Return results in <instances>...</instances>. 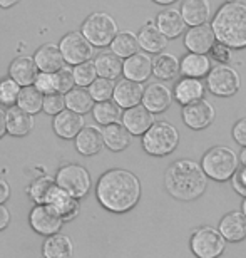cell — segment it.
Wrapping results in <instances>:
<instances>
[{"instance_id": "obj_1", "label": "cell", "mask_w": 246, "mask_h": 258, "mask_svg": "<svg viewBox=\"0 0 246 258\" xmlns=\"http://www.w3.org/2000/svg\"><path fill=\"white\" fill-rule=\"evenodd\" d=\"M96 195L99 203L112 213H126L139 201L141 183L127 169H109L97 181Z\"/></svg>"}, {"instance_id": "obj_2", "label": "cell", "mask_w": 246, "mask_h": 258, "mask_svg": "<svg viewBox=\"0 0 246 258\" xmlns=\"http://www.w3.org/2000/svg\"><path fill=\"white\" fill-rule=\"evenodd\" d=\"M164 184L176 200L193 201L206 191L208 178L199 163L193 159H178L166 169Z\"/></svg>"}, {"instance_id": "obj_3", "label": "cell", "mask_w": 246, "mask_h": 258, "mask_svg": "<svg viewBox=\"0 0 246 258\" xmlns=\"http://www.w3.org/2000/svg\"><path fill=\"white\" fill-rule=\"evenodd\" d=\"M211 29L218 42L229 49H246V4L226 2L216 10L211 20Z\"/></svg>"}, {"instance_id": "obj_4", "label": "cell", "mask_w": 246, "mask_h": 258, "mask_svg": "<svg viewBox=\"0 0 246 258\" xmlns=\"http://www.w3.org/2000/svg\"><path fill=\"white\" fill-rule=\"evenodd\" d=\"M238 154L228 146H214L204 153L201 169L213 181H228L238 169Z\"/></svg>"}, {"instance_id": "obj_5", "label": "cell", "mask_w": 246, "mask_h": 258, "mask_svg": "<svg viewBox=\"0 0 246 258\" xmlns=\"http://www.w3.org/2000/svg\"><path fill=\"white\" fill-rule=\"evenodd\" d=\"M179 133L166 121H154L152 126L142 134V148L147 154L162 158L171 154L178 148Z\"/></svg>"}, {"instance_id": "obj_6", "label": "cell", "mask_w": 246, "mask_h": 258, "mask_svg": "<svg viewBox=\"0 0 246 258\" xmlns=\"http://www.w3.org/2000/svg\"><path fill=\"white\" fill-rule=\"evenodd\" d=\"M80 34L92 47H107L117 34V22L106 12H94L84 20Z\"/></svg>"}, {"instance_id": "obj_7", "label": "cell", "mask_w": 246, "mask_h": 258, "mask_svg": "<svg viewBox=\"0 0 246 258\" xmlns=\"http://www.w3.org/2000/svg\"><path fill=\"white\" fill-rule=\"evenodd\" d=\"M226 250V240L213 226H201L191 236V251L196 258H219Z\"/></svg>"}, {"instance_id": "obj_8", "label": "cell", "mask_w": 246, "mask_h": 258, "mask_svg": "<svg viewBox=\"0 0 246 258\" xmlns=\"http://www.w3.org/2000/svg\"><path fill=\"white\" fill-rule=\"evenodd\" d=\"M206 86L211 94L218 97H231L241 87V77L236 69L226 64H218L211 67L206 76Z\"/></svg>"}, {"instance_id": "obj_9", "label": "cell", "mask_w": 246, "mask_h": 258, "mask_svg": "<svg viewBox=\"0 0 246 258\" xmlns=\"http://www.w3.org/2000/svg\"><path fill=\"white\" fill-rule=\"evenodd\" d=\"M55 184L72 198H82L91 189V176L80 164H67L60 168L55 176Z\"/></svg>"}, {"instance_id": "obj_10", "label": "cell", "mask_w": 246, "mask_h": 258, "mask_svg": "<svg viewBox=\"0 0 246 258\" xmlns=\"http://www.w3.org/2000/svg\"><path fill=\"white\" fill-rule=\"evenodd\" d=\"M60 54L64 57V62L77 66L86 60H91L92 57V45L87 42V39L80 32H69L65 34L59 44Z\"/></svg>"}, {"instance_id": "obj_11", "label": "cell", "mask_w": 246, "mask_h": 258, "mask_svg": "<svg viewBox=\"0 0 246 258\" xmlns=\"http://www.w3.org/2000/svg\"><path fill=\"white\" fill-rule=\"evenodd\" d=\"M181 116H183V122L189 129L201 131V129H206L213 124L216 111H214L211 102L199 99L196 102H191V104H188V106H183Z\"/></svg>"}, {"instance_id": "obj_12", "label": "cell", "mask_w": 246, "mask_h": 258, "mask_svg": "<svg viewBox=\"0 0 246 258\" xmlns=\"http://www.w3.org/2000/svg\"><path fill=\"white\" fill-rule=\"evenodd\" d=\"M30 226L40 235L50 236L55 235L62 226V218L52 205H37L30 211L29 216Z\"/></svg>"}, {"instance_id": "obj_13", "label": "cell", "mask_w": 246, "mask_h": 258, "mask_svg": "<svg viewBox=\"0 0 246 258\" xmlns=\"http://www.w3.org/2000/svg\"><path fill=\"white\" fill-rule=\"evenodd\" d=\"M141 102L152 114H161L173 104V91L164 82H151L142 91Z\"/></svg>"}, {"instance_id": "obj_14", "label": "cell", "mask_w": 246, "mask_h": 258, "mask_svg": "<svg viewBox=\"0 0 246 258\" xmlns=\"http://www.w3.org/2000/svg\"><path fill=\"white\" fill-rule=\"evenodd\" d=\"M214 42H216V37L209 24L189 27L184 32V47L193 54H208Z\"/></svg>"}, {"instance_id": "obj_15", "label": "cell", "mask_w": 246, "mask_h": 258, "mask_svg": "<svg viewBox=\"0 0 246 258\" xmlns=\"http://www.w3.org/2000/svg\"><path fill=\"white\" fill-rule=\"evenodd\" d=\"M122 126L129 131L131 136H142L154 122V114L149 112L142 104L132 106L121 116Z\"/></svg>"}, {"instance_id": "obj_16", "label": "cell", "mask_w": 246, "mask_h": 258, "mask_svg": "<svg viewBox=\"0 0 246 258\" xmlns=\"http://www.w3.org/2000/svg\"><path fill=\"white\" fill-rule=\"evenodd\" d=\"M124 79L134 82H146L152 74V59L146 52H136L122 60Z\"/></svg>"}, {"instance_id": "obj_17", "label": "cell", "mask_w": 246, "mask_h": 258, "mask_svg": "<svg viewBox=\"0 0 246 258\" xmlns=\"http://www.w3.org/2000/svg\"><path fill=\"white\" fill-rule=\"evenodd\" d=\"M142 87L141 82H134L129 79H122L114 84L112 91V99L121 109H129L132 106H137L142 99Z\"/></svg>"}, {"instance_id": "obj_18", "label": "cell", "mask_w": 246, "mask_h": 258, "mask_svg": "<svg viewBox=\"0 0 246 258\" xmlns=\"http://www.w3.org/2000/svg\"><path fill=\"white\" fill-rule=\"evenodd\" d=\"M204 84L201 79H193V77H183L181 81L176 82L173 89V97L181 106H188L191 102H196L199 99H204Z\"/></svg>"}, {"instance_id": "obj_19", "label": "cell", "mask_w": 246, "mask_h": 258, "mask_svg": "<svg viewBox=\"0 0 246 258\" xmlns=\"http://www.w3.org/2000/svg\"><path fill=\"white\" fill-rule=\"evenodd\" d=\"M32 59L35 66H37L39 72H49V74H54V72H57L65 66L59 45L50 42L40 45Z\"/></svg>"}, {"instance_id": "obj_20", "label": "cell", "mask_w": 246, "mask_h": 258, "mask_svg": "<svg viewBox=\"0 0 246 258\" xmlns=\"http://www.w3.org/2000/svg\"><path fill=\"white\" fill-rule=\"evenodd\" d=\"M156 27L159 29V32L166 39H178L179 35L186 32L188 25L184 24V20L176 9H164L157 14L156 17Z\"/></svg>"}, {"instance_id": "obj_21", "label": "cell", "mask_w": 246, "mask_h": 258, "mask_svg": "<svg viewBox=\"0 0 246 258\" xmlns=\"http://www.w3.org/2000/svg\"><path fill=\"white\" fill-rule=\"evenodd\" d=\"M54 131L59 138L62 139H72L77 136V133L84 127V117L74 111L64 109L59 114L54 116Z\"/></svg>"}, {"instance_id": "obj_22", "label": "cell", "mask_w": 246, "mask_h": 258, "mask_svg": "<svg viewBox=\"0 0 246 258\" xmlns=\"http://www.w3.org/2000/svg\"><path fill=\"white\" fill-rule=\"evenodd\" d=\"M219 233L223 238L231 243L243 241L246 238V218L241 211H231V213L224 215L219 221Z\"/></svg>"}, {"instance_id": "obj_23", "label": "cell", "mask_w": 246, "mask_h": 258, "mask_svg": "<svg viewBox=\"0 0 246 258\" xmlns=\"http://www.w3.org/2000/svg\"><path fill=\"white\" fill-rule=\"evenodd\" d=\"M136 37L139 49L144 50L146 54H159L168 45V39L159 32V29L156 27V24L152 20H149L146 25H142Z\"/></svg>"}, {"instance_id": "obj_24", "label": "cell", "mask_w": 246, "mask_h": 258, "mask_svg": "<svg viewBox=\"0 0 246 258\" xmlns=\"http://www.w3.org/2000/svg\"><path fill=\"white\" fill-rule=\"evenodd\" d=\"M179 14L189 27L206 24L209 20V0H183Z\"/></svg>"}, {"instance_id": "obj_25", "label": "cell", "mask_w": 246, "mask_h": 258, "mask_svg": "<svg viewBox=\"0 0 246 258\" xmlns=\"http://www.w3.org/2000/svg\"><path fill=\"white\" fill-rule=\"evenodd\" d=\"M211 71V59L206 54H193L188 52L179 60V72L184 77H193V79H203Z\"/></svg>"}, {"instance_id": "obj_26", "label": "cell", "mask_w": 246, "mask_h": 258, "mask_svg": "<svg viewBox=\"0 0 246 258\" xmlns=\"http://www.w3.org/2000/svg\"><path fill=\"white\" fill-rule=\"evenodd\" d=\"M37 72H39L37 66H35L34 59L29 57V55H22V57L14 59L9 67L10 79H14L20 87L32 86Z\"/></svg>"}, {"instance_id": "obj_27", "label": "cell", "mask_w": 246, "mask_h": 258, "mask_svg": "<svg viewBox=\"0 0 246 258\" xmlns=\"http://www.w3.org/2000/svg\"><path fill=\"white\" fill-rule=\"evenodd\" d=\"M34 127V116L22 111L20 107L14 106L5 112V129L12 136H25Z\"/></svg>"}, {"instance_id": "obj_28", "label": "cell", "mask_w": 246, "mask_h": 258, "mask_svg": "<svg viewBox=\"0 0 246 258\" xmlns=\"http://www.w3.org/2000/svg\"><path fill=\"white\" fill-rule=\"evenodd\" d=\"M104 146L102 141V133L94 126L82 127L75 136V149L82 156H94Z\"/></svg>"}, {"instance_id": "obj_29", "label": "cell", "mask_w": 246, "mask_h": 258, "mask_svg": "<svg viewBox=\"0 0 246 258\" xmlns=\"http://www.w3.org/2000/svg\"><path fill=\"white\" fill-rule=\"evenodd\" d=\"M102 141L104 146H107L111 151H124V149L131 144V134L129 131L119 124V122H112L102 129Z\"/></svg>"}, {"instance_id": "obj_30", "label": "cell", "mask_w": 246, "mask_h": 258, "mask_svg": "<svg viewBox=\"0 0 246 258\" xmlns=\"http://www.w3.org/2000/svg\"><path fill=\"white\" fill-rule=\"evenodd\" d=\"M92 62L96 66L97 77H104V79L114 81L122 72V59L117 57L116 54H112L111 50L97 54Z\"/></svg>"}, {"instance_id": "obj_31", "label": "cell", "mask_w": 246, "mask_h": 258, "mask_svg": "<svg viewBox=\"0 0 246 258\" xmlns=\"http://www.w3.org/2000/svg\"><path fill=\"white\" fill-rule=\"evenodd\" d=\"M179 74V59L174 54L159 52L152 59V76L159 81H171Z\"/></svg>"}, {"instance_id": "obj_32", "label": "cell", "mask_w": 246, "mask_h": 258, "mask_svg": "<svg viewBox=\"0 0 246 258\" xmlns=\"http://www.w3.org/2000/svg\"><path fill=\"white\" fill-rule=\"evenodd\" d=\"M44 258H70L72 256V241L64 235H50L42 246Z\"/></svg>"}, {"instance_id": "obj_33", "label": "cell", "mask_w": 246, "mask_h": 258, "mask_svg": "<svg viewBox=\"0 0 246 258\" xmlns=\"http://www.w3.org/2000/svg\"><path fill=\"white\" fill-rule=\"evenodd\" d=\"M109 47H111V52L116 54L117 57H121V59H127L129 55L139 52V44H137L136 34L129 32V30L117 32L116 37L112 39V42L109 44Z\"/></svg>"}, {"instance_id": "obj_34", "label": "cell", "mask_w": 246, "mask_h": 258, "mask_svg": "<svg viewBox=\"0 0 246 258\" xmlns=\"http://www.w3.org/2000/svg\"><path fill=\"white\" fill-rule=\"evenodd\" d=\"M64 99H65V107L69 111L77 112V114H86L94 106V101H92V97L87 92L86 87H72L69 92H65Z\"/></svg>"}, {"instance_id": "obj_35", "label": "cell", "mask_w": 246, "mask_h": 258, "mask_svg": "<svg viewBox=\"0 0 246 258\" xmlns=\"http://www.w3.org/2000/svg\"><path fill=\"white\" fill-rule=\"evenodd\" d=\"M42 101L44 94L39 89H35L34 86H25L20 87V92L17 96V107L22 111L29 112V114H37L39 111H42Z\"/></svg>"}, {"instance_id": "obj_36", "label": "cell", "mask_w": 246, "mask_h": 258, "mask_svg": "<svg viewBox=\"0 0 246 258\" xmlns=\"http://www.w3.org/2000/svg\"><path fill=\"white\" fill-rule=\"evenodd\" d=\"M49 205H52L54 208L57 210V213L60 215L62 221L72 220L79 211V205H77V201H75V198H72V196H69L65 191H62L59 186L55 189V193L52 195V198H50Z\"/></svg>"}, {"instance_id": "obj_37", "label": "cell", "mask_w": 246, "mask_h": 258, "mask_svg": "<svg viewBox=\"0 0 246 258\" xmlns=\"http://www.w3.org/2000/svg\"><path fill=\"white\" fill-rule=\"evenodd\" d=\"M57 189V184H55V179L50 176H42L37 178L35 181L29 186V195L32 196V200L37 205H49L50 198Z\"/></svg>"}, {"instance_id": "obj_38", "label": "cell", "mask_w": 246, "mask_h": 258, "mask_svg": "<svg viewBox=\"0 0 246 258\" xmlns=\"http://www.w3.org/2000/svg\"><path fill=\"white\" fill-rule=\"evenodd\" d=\"M92 116L94 119L102 126L112 124V122H119L122 111L121 107L116 104L114 101H104V102H96V106H92Z\"/></svg>"}, {"instance_id": "obj_39", "label": "cell", "mask_w": 246, "mask_h": 258, "mask_svg": "<svg viewBox=\"0 0 246 258\" xmlns=\"http://www.w3.org/2000/svg\"><path fill=\"white\" fill-rule=\"evenodd\" d=\"M112 91H114V82L111 79H104V77H96V81L89 86L87 92L91 94L92 101L96 102H104L111 101Z\"/></svg>"}, {"instance_id": "obj_40", "label": "cell", "mask_w": 246, "mask_h": 258, "mask_svg": "<svg viewBox=\"0 0 246 258\" xmlns=\"http://www.w3.org/2000/svg\"><path fill=\"white\" fill-rule=\"evenodd\" d=\"M72 74H74V82L77 87H89L97 77L96 66L92 60H86V62L77 64L72 69Z\"/></svg>"}, {"instance_id": "obj_41", "label": "cell", "mask_w": 246, "mask_h": 258, "mask_svg": "<svg viewBox=\"0 0 246 258\" xmlns=\"http://www.w3.org/2000/svg\"><path fill=\"white\" fill-rule=\"evenodd\" d=\"M20 92V86L14 79H4L0 82V102L7 106H14L17 102V96Z\"/></svg>"}, {"instance_id": "obj_42", "label": "cell", "mask_w": 246, "mask_h": 258, "mask_svg": "<svg viewBox=\"0 0 246 258\" xmlns=\"http://www.w3.org/2000/svg\"><path fill=\"white\" fill-rule=\"evenodd\" d=\"M54 82H55V92H60V94L69 92L75 86L72 69H69V67L64 66L62 69L54 72Z\"/></svg>"}, {"instance_id": "obj_43", "label": "cell", "mask_w": 246, "mask_h": 258, "mask_svg": "<svg viewBox=\"0 0 246 258\" xmlns=\"http://www.w3.org/2000/svg\"><path fill=\"white\" fill-rule=\"evenodd\" d=\"M65 107V99L64 94L60 92H50V94H44V101H42V109L47 112V114H59L60 111H64Z\"/></svg>"}, {"instance_id": "obj_44", "label": "cell", "mask_w": 246, "mask_h": 258, "mask_svg": "<svg viewBox=\"0 0 246 258\" xmlns=\"http://www.w3.org/2000/svg\"><path fill=\"white\" fill-rule=\"evenodd\" d=\"M34 87L39 89L42 94H50V92H55V82H54V74H49V72H37L34 81Z\"/></svg>"}, {"instance_id": "obj_45", "label": "cell", "mask_w": 246, "mask_h": 258, "mask_svg": "<svg viewBox=\"0 0 246 258\" xmlns=\"http://www.w3.org/2000/svg\"><path fill=\"white\" fill-rule=\"evenodd\" d=\"M209 59L216 60V62H219V64H226L231 60V49L216 40L214 45L211 47V50H209Z\"/></svg>"}, {"instance_id": "obj_46", "label": "cell", "mask_w": 246, "mask_h": 258, "mask_svg": "<svg viewBox=\"0 0 246 258\" xmlns=\"http://www.w3.org/2000/svg\"><path fill=\"white\" fill-rule=\"evenodd\" d=\"M231 184H233L234 191L239 196H244L246 198V166H241V168L238 166V169L231 176Z\"/></svg>"}, {"instance_id": "obj_47", "label": "cell", "mask_w": 246, "mask_h": 258, "mask_svg": "<svg viewBox=\"0 0 246 258\" xmlns=\"http://www.w3.org/2000/svg\"><path fill=\"white\" fill-rule=\"evenodd\" d=\"M233 139L239 146L246 148V117L239 119L236 124L233 126Z\"/></svg>"}, {"instance_id": "obj_48", "label": "cell", "mask_w": 246, "mask_h": 258, "mask_svg": "<svg viewBox=\"0 0 246 258\" xmlns=\"http://www.w3.org/2000/svg\"><path fill=\"white\" fill-rule=\"evenodd\" d=\"M9 196H10V188H9V184L5 179L0 178V205H4L5 201L9 200Z\"/></svg>"}, {"instance_id": "obj_49", "label": "cell", "mask_w": 246, "mask_h": 258, "mask_svg": "<svg viewBox=\"0 0 246 258\" xmlns=\"http://www.w3.org/2000/svg\"><path fill=\"white\" fill-rule=\"evenodd\" d=\"M10 223V213L4 205H0V230L7 228V225Z\"/></svg>"}, {"instance_id": "obj_50", "label": "cell", "mask_w": 246, "mask_h": 258, "mask_svg": "<svg viewBox=\"0 0 246 258\" xmlns=\"http://www.w3.org/2000/svg\"><path fill=\"white\" fill-rule=\"evenodd\" d=\"M5 133H7V129H5V111L0 107V138H2Z\"/></svg>"}, {"instance_id": "obj_51", "label": "cell", "mask_w": 246, "mask_h": 258, "mask_svg": "<svg viewBox=\"0 0 246 258\" xmlns=\"http://www.w3.org/2000/svg\"><path fill=\"white\" fill-rule=\"evenodd\" d=\"M19 0H0V7L2 9H10V7H14L15 4H17Z\"/></svg>"}, {"instance_id": "obj_52", "label": "cell", "mask_w": 246, "mask_h": 258, "mask_svg": "<svg viewBox=\"0 0 246 258\" xmlns=\"http://www.w3.org/2000/svg\"><path fill=\"white\" fill-rule=\"evenodd\" d=\"M238 161L243 164V166H246V148H243V151L238 154Z\"/></svg>"}, {"instance_id": "obj_53", "label": "cell", "mask_w": 246, "mask_h": 258, "mask_svg": "<svg viewBox=\"0 0 246 258\" xmlns=\"http://www.w3.org/2000/svg\"><path fill=\"white\" fill-rule=\"evenodd\" d=\"M152 2L157 4V5H171L174 2H178V0H152Z\"/></svg>"}, {"instance_id": "obj_54", "label": "cell", "mask_w": 246, "mask_h": 258, "mask_svg": "<svg viewBox=\"0 0 246 258\" xmlns=\"http://www.w3.org/2000/svg\"><path fill=\"white\" fill-rule=\"evenodd\" d=\"M241 208H243V211H241V213L244 215V218H246V198L243 200V206H241Z\"/></svg>"}]
</instances>
